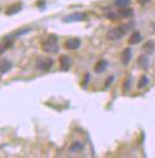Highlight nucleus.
Returning a JSON list of instances; mask_svg holds the SVG:
<instances>
[{
	"instance_id": "20e7f679",
	"label": "nucleus",
	"mask_w": 155,
	"mask_h": 158,
	"mask_svg": "<svg viewBox=\"0 0 155 158\" xmlns=\"http://www.w3.org/2000/svg\"><path fill=\"white\" fill-rule=\"evenodd\" d=\"M81 45V40L78 39V38H70V39H67L65 41V44H64V46L67 50H70V51H72V50H77L78 47Z\"/></svg>"
},
{
	"instance_id": "39448f33",
	"label": "nucleus",
	"mask_w": 155,
	"mask_h": 158,
	"mask_svg": "<svg viewBox=\"0 0 155 158\" xmlns=\"http://www.w3.org/2000/svg\"><path fill=\"white\" fill-rule=\"evenodd\" d=\"M59 64H61V70L67 71L70 69V66H71V59H70V57H67L65 54L59 57Z\"/></svg>"
},
{
	"instance_id": "0eeeda50",
	"label": "nucleus",
	"mask_w": 155,
	"mask_h": 158,
	"mask_svg": "<svg viewBox=\"0 0 155 158\" xmlns=\"http://www.w3.org/2000/svg\"><path fill=\"white\" fill-rule=\"evenodd\" d=\"M12 46H13V40L10 39V38L4 39L0 43V54H2L5 51H7L8 48H11Z\"/></svg>"
},
{
	"instance_id": "f257e3e1",
	"label": "nucleus",
	"mask_w": 155,
	"mask_h": 158,
	"mask_svg": "<svg viewBox=\"0 0 155 158\" xmlns=\"http://www.w3.org/2000/svg\"><path fill=\"white\" fill-rule=\"evenodd\" d=\"M133 27V23H128V24H122L120 26L114 27L111 30H109L107 33V38L109 40H117L121 39L123 35H126L127 33L130 31V28Z\"/></svg>"
},
{
	"instance_id": "f3484780",
	"label": "nucleus",
	"mask_w": 155,
	"mask_h": 158,
	"mask_svg": "<svg viewBox=\"0 0 155 158\" xmlns=\"http://www.w3.org/2000/svg\"><path fill=\"white\" fill-rule=\"evenodd\" d=\"M147 63H148V60L146 59V57H140V58H139V64L141 66H143V67L147 66Z\"/></svg>"
},
{
	"instance_id": "9b49d317",
	"label": "nucleus",
	"mask_w": 155,
	"mask_h": 158,
	"mask_svg": "<svg viewBox=\"0 0 155 158\" xmlns=\"http://www.w3.org/2000/svg\"><path fill=\"white\" fill-rule=\"evenodd\" d=\"M142 39V35L140 32H137V31H134V32L131 33V35H130V38H129L128 43L130 45H136L137 43H140Z\"/></svg>"
},
{
	"instance_id": "f8f14e48",
	"label": "nucleus",
	"mask_w": 155,
	"mask_h": 158,
	"mask_svg": "<svg viewBox=\"0 0 155 158\" xmlns=\"http://www.w3.org/2000/svg\"><path fill=\"white\" fill-rule=\"evenodd\" d=\"M21 10V4L20 2H17V4H14V5H11V6L8 7L6 10V14H13V13H17V12H19Z\"/></svg>"
},
{
	"instance_id": "2eb2a0df",
	"label": "nucleus",
	"mask_w": 155,
	"mask_h": 158,
	"mask_svg": "<svg viewBox=\"0 0 155 158\" xmlns=\"http://www.w3.org/2000/svg\"><path fill=\"white\" fill-rule=\"evenodd\" d=\"M148 84V78L146 77V76H143L140 78V81H139V87L142 89V87H144V86Z\"/></svg>"
},
{
	"instance_id": "1a4fd4ad",
	"label": "nucleus",
	"mask_w": 155,
	"mask_h": 158,
	"mask_svg": "<svg viewBox=\"0 0 155 158\" xmlns=\"http://www.w3.org/2000/svg\"><path fill=\"white\" fill-rule=\"evenodd\" d=\"M131 59V50L130 48H124L121 53V60L124 65L129 64V61Z\"/></svg>"
},
{
	"instance_id": "6e6552de",
	"label": "nucleus",
	"mask_w": 155,
	"mask_h": 158,
	"mask_svg": "<svg viewBox=\"0 0 155 158\" xmlns=\"http://www.w3.org/2000/svg\"><path fill=\"white\" fill-rule=\"evenodd\" d=\"M87 18V15L84 13H74V14H70V15H67L64 18L65 21H80V20H83Z\"/></svg>"
},
{
	"instance_id": "f03ea898",
	"label": "nucleus",
	"mask_w": 155,
	"mask_h": 158,
	"mask_svg": "<svg viewBox=\"0 0 155 158\" xmlns=\"http://www.w3.org/2000/svg\"><path fill=\"white\" fill-rule=\"evenodd\" d=\"M41 48L43 51L46 53H54L58 52L59 46H58V39H57V35L54 34H49L45 39L41 41Z\"/></svg>"
},
{
	"instance_id": "ddd939ff",
	"label": "nucleus",
	"mask_w": 155,
	"mask_h": 158,
	"mask_svg": "<svg viewBox=\"0 0 155 158\" xmlns=\"http://www.w3.org/2000/svg\"><path fill=\"white\" fill-rule=\"evenodd\" d=\"M118 17L121 18H128V17H131L133 15V11L130 8H127V7H122L118 11Z\"/></svg>"
},
{
	"instance_id": "4468645a",
	"label": "nucleus",
	"mask_w": 155,
	"mask_h": 158,
	"mask_svg": "<svg viewBox=\"0 0 155 158\" xmlns=\"http://www.w3.org/2000/svg\"><path fill=\"white\" fill-rule=\"evenodd\" d=\"M129 2H130V0H115L114 1V5L117 7H127L129 5Z\"/></svg>"
},
{
	"instance_id": "a211bd4d",
	"label": "nucleus",
	"mask_w": 155,
	"mask_h": 158,
	"mask_svg": "<svg viewBox=\"0 0 155 158\" xmlns=\"http://www.w3.org/2000/svg\"><path fill=\"white\" fill-rule=\"evenodd\" d=\"M130 84H131V79H130V78H127L126 83H124V91H128L129 87H130Z\"/></svg>"
},
{
	"instance_id": "6ab92c4d",
	"label": "nucleus",
	"mask_w": 155,
	"mask_h": 158,
	"mask_svg": "<svg viewBox=\"0 0 155 158\" xmlns=\"http://www.w3.org/2000/svg\"><path fill=\"white\" fill-rule=\"evenodd\" d=\"M140 4H142V5H144V4H147V2H149L150 0H137Z\"/></svg>"
},
{
	"instance_id": "423d86ee",
	"label": "nucleus",
	"mask_w": 155,
	"mask_h": 158,
	"mask_svg": "<svg viewBox=\"0 0 155 158\" xmlns=\"http://www.w3.org/2000/svg\"><path fill=\"white\" fill-rule=\"evenodd\" d=\"M12 69V63L8 59H1L0 60V73L4 74L7 73L10 70Z\"/></svg>"
},
{
	"instance_id": "9d476101",
	"label": "nucleus",
	"mask_w": 155,
	"mask_h": 158,
	"mask_svg": "<svg viewBox=\"0 0 155 158\" xmlns=\"http://www.w3.org/2000/svg\"><path fill=\"white\" fill-rule=\"evenodd\" d=\"M107 66H108V61L104 59H101L100 61H97V64L95 65V72L96 73L104 72L105 69H107Z\"/></svg>"
},
{
	"instance_id": "dca6fc26",
	"label": "nucleus",
	"mask_w": 155,
	"mask_h": 158,
	"mask_svg": "<svg viewBox=\"0 0 155 158\" xmlns=\"http://www.w3.org/2000/svg\"><path fill=\"white\" fill-rule=\"evenodd\" d=\"M82 148H83V144H82V143H75V144L70 148V150H71V151H78V150H81Z\"/></svg>"
},
{
	"instance_id": "7ed1b4c3",
	"label": "nucleus",
	"mask_w": 155,
	"mask_h": 158,
	"mask_svg": "<svg viewBox=\"0 0 155 158\" xmlns=\"http://www.w3.org/2000/svg\"><path fill=\"white\" fill-rule=\"evenodd\" d=\"M52 65H54V61L51 58H39L36 63L37 69L41 71H47L52 67Z\"/></svg>"
}]
</instances>
